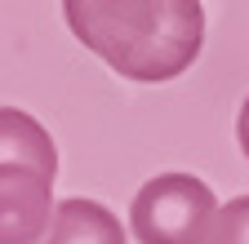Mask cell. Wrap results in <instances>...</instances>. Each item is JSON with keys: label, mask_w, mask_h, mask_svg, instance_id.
Masks as SVG:
<instances>
[{"label": "cell", "mask_w": 249, "mask_h": 244, "mask_svg": "<svg viewBox=\"0 0 249 244\" xmlns=\"http://www.w3.org/2000/svg\"><path fill=\"white\" fill-rule=\"evenodd\" d=\"M236 142H240L245 160H249V98L240 102V115H236Z\"/></svg>", "instance_id": "52a82bcc"}, {"label": "cell", "mask_w": 249, "mask_h": 244, "mask_svg": "<svg viewBox=\"0 0 249 244\" xmlns=\"http://www.w3.org/2000/svg\"><path fill=\"white\" fill-rule=\"evenodd\" d=\"M205 244H249V195H236L227 200V209H218Z\"/></svg>", "instance_id": "8992f818"}, {"label": "cell", "mask_w": 249, "mask_h": 244, "mask_svg": "<svg viewBox=\"0 0 249 244\" xmlns=\"http://www.w3.org/2000/svg\"><path fill=\"white\" fill-rule=\"evenodd\" d=\"M71 36L138 84L182 76L205 49L200 0H62Z\"/></svg>", "instance_id": "6da1fadb"}, {"label": "cell", "mask_w": 249, "mask_h": 244, "mask_svg": "<svg viewBox=\"0 0 249 244\" xmlns=\"http://www.w3.org/2000/svg\"><path fill=\"white\" fill-rule=\"evenodd\" d=\"M36 244H124V227L107 204L71 195L53 204V218Z\"/></svg>", "instance_id": "277c9868"}, {"label": "cell", "mask_w": 249, "mask_h": 244, "mask_svg": "<svg viewBox=\"0 0 249 244\" xmlns=\"http://www.w3.org/2000/svg\"><path fill=\"white\" fill-rule=\"evenodd\" d=\"M53 218V178L31 164H0V244H36Z\"/></svg>", "instance_id": "3957f363"}, {"label": "cell", "mask_w": 249, "mask_h": 244, "mask_svg": "<svg viewBox=\"0 0 249 244\" xmlns=\"http://www.w3.org/2000/svg\"><path fill=\"white\" fill-rule=\"evenodd\" d=\"M218 218V195L196 173H156L129 204L138 244H205Z\"/></svg>", "instance_id": "7a4b0ae2"}, {"label": "cell", "mask_w": 249, "mask_h": 244, "mask_svg": "<svg viewBox=\"0 0 249 244\" xmlns=\"http://www.w3.org/2000/svg\"><path fill=\"white\" fill-rule=\"evenodd\" d=\"M0 164H31L58 178V146L31 111L0 107Z\"/></svg>", "instance_id": "5b68a950"}]
</instances>
